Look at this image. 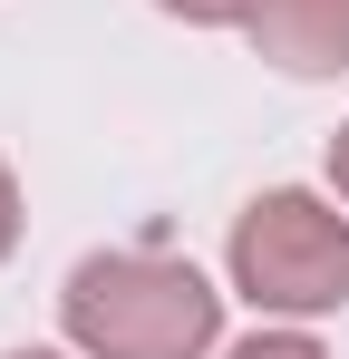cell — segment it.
<instances>
[{
	"label": "cell",
	"instance_id": "1",
	"mask_svg": "<svg viewBox=\"0 0 349 359\" xmlns=\"http://www.w3.org/2000/svg\"><path fill=\"white\" fill-rule=\"evenodd\" d=\"M58 330L78 359H214L224 292L174 252H88L58 282Z\"/></svg>",
	"mask_w": 349,
	"mask_h": 359
},
{
	"label": "cell",
	"instance_id": "2",
	"mask_svg": "<svg viewBox=\"0 0 349 359\" xmlns=\"http://www.w3.org/2000/svg\"><path fill=\"white\" fill-rule=\"evenodd\" d=\"M224 272L262 320H320L349 301V214L310 184H272L233 214Z\"/></svg>",
	"mask_w": 349,
	"mask_h": 359
},
{
	"label": "cell",
	"instance_id": "3",
	"mask_svg": "<svg viewBox=\"0 0 349 359\" xmlns=\"http://www.w3.org/2000/svg\"><path fill=\"white\" fill-rule=\"evenodd\" d=\"M242 39L282 78H340L349 68V0H252Z\"/></svg>",
	"mask_w": 349,
	"mask_h": 359
},
{
	"label": "cell",
	"instance_id": "4",
	"mask_svg": "<svg viewBox=\"0 0 349 359\" xmlns=\"http://www.w3.org/2000/svg\"><path fill=\"white\" fill-rule=\"evenodd\" d=\"M224 359H330V350H320L301 320H282V330H252V340H233Z\"/></svg>",
	"mask_w": 349,
	"mask_h": 359
},
{
	"label": "cell",
	"instance_id": "5",
	"mask_svg": "<svg viewBox=\"0 0 349 359\" xmlns=\"http://www.w3.org/2000/svg\"><path fill=\"white\" fill-rule=\"evenodd\" d=\"M165 20H184V29H242L252 20V0H156Z\"/></svg>",
	"mask_w": 349,
	"mask_h": 359
},
{
	"label": "cell",
	"instance_id": "6",
	"mask_svg": "<svg viewBox=\"0 0 349 359\" xmlns=\"http://www.w3.org/2000/svg\"><path fill=\"white\" fill-rule=\"evenodd\" d=\"M20 224H29V214H20V175H10V165H0V262H10V252H20Z\"/></svg>",
	"mask_w": 349,
	"mask_h": 359
},
{
	"label": "cell",
	"instance_id": "7",
	"mask_svg": "<svg viewBox=\"0 0 349 359\" xmlns=\"http://www.w3.org/2000/svg\"><path fill=\"white\" fill-rule=\"evenodd\" d=\"M330 194L349 204V117H340V136H330Z\"/></svg>",
	"mask_w": 349,
	"mask_h": 359
},
{
	"label": "cell",
	"instance_id": "8",
	"mask_svg": "<svg viewBox=\"0 0 349 359\" xmlns=\"http://www.w3.org/2000/svg\"><path fill=\"white\" fill-rule=\"evenodd\" d=\"M10 359H78V350H10Z\"/></svg>",
	"mask_w": 349,
	"mask_h": 359
}]
</instances>
